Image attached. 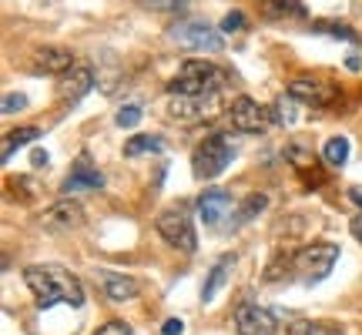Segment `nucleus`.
<instances>
[{"label": "nucleus", "mask_w": 362, "mask_h": 335, "mask_svg": "<svg viewBox=\"0 0 362 335\" xmlns=\"http://www.w3.org/2000/svg\"><path fill=\"white\" fill-rule=\"evenodd\" d=\"M30 165H34V168H47V165H51V155H47V151H40V148H34V151H30Z\"/></svg>", "instance_id": "nucleus-28"}, {"label": "nucleus", "mask_w": 362, "mask_h": 335, "mask_svg": "<svg viewBox=\"0 0 362 335\" xmlns=\"http://www.w3.org/2000/svg\"><path fill=\"white\" fill-rule=\"evenodd\" d=\"M98 188H104V175L90 165L88 155H81L78 165H74V171L67 175L61 192H64V198H71V194H78V192H98Z\"/></svg>", "instance_id": "nucleus-12"}, {"label": "nucleus", "mask_w": 362, "mask_h": 335, "mask_svg": "<svg viewBox=\"0 0 362 335\" xmlns=\"http://www.w3.org/2000/svg\"><path fill=\"white\" fill-rule=\"evenodd\" d=\"M329 27V34L332 37H342V40H359V34L352 30V27H346V24H325Z\"/></svg>", "instance_id": "nucleus-27"}, {"label": "nucleus", "mask_w": 362, "mask_h": 335, "mask_svg": "<svg viewBox=\"0 0 362 335\" xmlns=\"http://www.w3.org/2000/svg\"><path fill=\"white\" fill-rule=\"evenodd\" d=\"M349 198H352V201H356V205L362 208V192H359V188H352V192H349Z\"/></svg>", "instance_id": "nucleus-31"}, {"label": "nucleus", "mask_w": 362, "mask_h": 335, "mask_svg": "<svg viewBox=\"0 0 362 335\" xmlns=\"http://www.w3.org/2000/svg\"><path fill=\"white\" fill-rule=\"evenodd\" d=\"M98 282H101L104 295L111 298V302H131V298L138 295V282L124 275V271H115V269H101L98 271Z\"/></svg>", "instance_id": "nucleus-15"}, {"label": "nucleus", "mask_w": 362, "mask_h": 335, "mask_svg": "<svg viewBox=\"0 0 362 335\" xmlns=\"http://www.w3.org/2000/svg\"><path fill=\"white\" fill-rule=\"evenodd\" d=\"M235 211V201L228 192H218V188H211V192H205L202 198H198V215H202V221L205 225H221V221L228 218Z\"/></svg>", "instance_id": "nucleus-13"}, {"label": "nucleus", "mask_w": 362, "mask_h": 335, "mask_svg": "<svg viewBox=\"0 0 362 335\" xmlns=\"http://www.w3.org/2000/svg\"><path fill=\"white\" fill-rule=\"evenodd\" d=\"M339 261V245L332 242H315V245H305L302 252H296L292 265L302 275V282H322L325 275L332 271V265Z\"/></svg>", "instance_id": "nucleus-5"}, {"label": "nucleus", "mask_w": 362, "mask_h": 335, "mask_svg": "<svg viewBox=\"0 0 362 335\" xmlns=\"http://www.w3.org/2000/svg\"><path fill=\"white\" fill-rule=\"evenodd\" d=\"M24 282L37 295L40 309H51L57 302L74 305V309L84 305V288H81L78 275H71L61 265H30V269H24Z\"/></svg>", "instance_id": "nucleus-1"}, {"label": "nucleus", "mask_w": 362, "mask_h": 335, "mask_svg": "<svg viewBox=\"0 0 362 335\" xmlns=\"http://www.w3.org/2000/svg\"><path fill=\"white\" fill-rule=\"evenodd\" d=\"M115 121H117V128H134V124L141 121V107H138V104H124L115 114Z\"/></svg>", "instance_id": "nucleus-22"}, {"label": "nucleus", "mask_w": 362, "mask_h": 335, "mask_svg": "<svg viewBox=\"0 0 362 335\" xmlns=\"http://www.w3.org/2000/svg\"><path fill=\"white\" fill-rule=\"evenodd\" d=\"M40 225H44L47 232H71V228H81V225H84V208H81L78 201H71V198H61V201H54L51 208H44Z\"/></svg>", "instance_id": "nucleus-10"}, {"label": "nucleus", "mask_w": 362, "mask_h": 335, "mask_svg": "<svg viewBox=\"0 0 362 335\" xmlns=\"http://www.w3.org/2000/svg\"><path fill=\"white\" fill-rule=\"evenodd\" d=\"M165 144H161V138H155V134H134V138H128V144H124V155L128 158H138V155H148V151H161Z\"/></svg>", "instance_id": "nucleus-19"}, {"label": "nucleus", "mask_w": 362, "mask_h": 335, "mask_svg": "<svg viewBox=\"0 0 362 335\" xmlns=\"http://www.w3.org/2000/svg\"><path fill=\"white\" fill-rule=\"evenodd\" d=\"M262 208H265V194H252V198H248L245 205L238 208V221H248L252 215H259Z\"/></svg>", "instance_id": "nucleus-23"}, {"label": "nucleus", "mask_w": 362, "mask_h": 335, "mask_svg": "<svg viewBox=\"0 0 362 335\" xmlns=\"http://www.w3.org/2000/svg\"><path fill=\"white\" fill-rule=\"evenodd\" d=\"M232 158H235V148L228 141V134H211V138H205V141L194 148V155H192L194 178H202V181L218 178L221 171L232 165Z\"/></svg>", "instance_id": "nucleus-3"}, {"label": "nucleus", "mask_w": 362, "mask_h": 335, "mask_svg": "<svg viewBox=\"0 0 362 335\" xmlns=\"http://www.w3.org/2000/svg\"><path fill=\"white\" fill-rule=\"evenodd\" d=\"M225 88H228V74L221 67H215L211 61H185L168 84V94L202 98V94H225Z\"/></svg>", "instance_id": "nucleus-2"}, {"label": "nucleus", "mask_w": 362, "mask_h": 335, "mask_svg": "<svg viewBox=\"0 0 362 335\" xmlns=\"http://www.w3.org/2000/svg\"><path fill=\"white\" fill-rule=\"evenodd\" d=\"M288 335H342V329L329 322H305V319H298V322L288 325Z\"/></svg>", "instance_id": "nucleus-21"}, {"label": "nucleus", "mask_w": 362, "mask_h": 335, "mask_svg": "<svg viewBox=\"0 0 362 335\" xmlns=\"http://www.w3.org/2000/svg\"><path fill=\"white\" fill-rule=\"evenodd\" d=\"M34 67L37 71H44V74H61L64 78L67 71H74V54L67 51V47H40L37 54H34Z\"/></svg>", "instance_id": "nucleus-16"}, {"label": "nucleus", "mask_w": 362, "mask_h": 335, "mask_svg": "<svg viewBox=\"0 0 362 335\" xmlns=\"http://www.w3.org/2000/svg\"><path fill=\"white\" fill-rule=\"evenodd\" d=\"M235 329H238V335H275L279 322L269 309H262L255 302H242L235 309Z\"/></svg>", "instance_id": "nucleus-9"}, {"label": "nucleus", "mask_w": 362, "mask_h": 335, "mask_svg": "<svg viewBox=\"0 0 362 335\" xmlns=\"http://www.w3.org/2000/svg\"><path fill=\"white\" fill-rule=\"evenodd\" d=\"M155 225H158V235H161V238H165L171 248H181V252H188V255H192L194 248H198V238H194L192 218H188L181 208H168V211H161Z\"/></svg>", "instance_id": "nucleus-7"}, {"label": "nucleus", "mask_w": 362, "mask_h": 335, "mask_svg": "<svg viewBox=\"0 0 362 335\" xmlns=\"http://www.w3.org/2000/svg\"><path fill=\"white\" fill-rule=\"evenodd\" d=\"M322 158L329 168H342L346 161H349V138H342V134H336V138H329L322 148Z\"/></svg>", "instance_id": "nucleus-18"}, {"label": "nucleus", "mask_w": 362, "mask_h": 335, "mask_svg": "<svg viewBox=\"0 0 362 335\" xmlns=\"http://www.w3.org/2000/svg\"><path fill=\"white\" fill-rule=\"evenodd\" d=\"M27 107V98L24 94H4V114H17Z\"/></svg>", "instance_id": "nucleus-25"}, {"label": "nucleus", "mask_w": 362, "mask_h": 335, "mask_svg": "<svg viewBox=\"0 0 362 335\" xmlns=\"http://www.w3.org/2000/svg\"><path fill=\"white\" fill-rule=\"evenodd\" d=\"M242 27H245V13L242 11L225 13V20H221V30H225V34H235V30H242Z\"/></svg>", "instance_id": "nucleus-24"}, {"label": "nucleus", "mask_w": 362, "mask_h": 335, "mask_svg": "<svg viewBox=\"0 0 362 335\" xmlns=\"http://www.w3.org/2000/svg\"><path fill=\"white\" fill-rule=\"evenodd\" d=\"M288 94L296 98V101H305L312 107H325V104L336 101L339 90L332 84H325V81H315V78H296L288 84Z\"/></svg>", "instance_id": "nucleus-11"}, {"label": "nucleus", "mask_w": 362, "mask_h": 335, "mask_svg": "<svg viewBox=\"0 0 362 335\" xmlns=\"http://www.w3.org/2000/svg\"><path fill=\"white\" fill-rule=\"evenodd\" d=\"M171 40H178L181 47H188V51H205V54H218L225 47V40H221L218 30H211L205 20H198V17H188V20H178V24L171 27Z\"/></svg>", "instance_id": "nucleus-6"}, {"label": "nucleus", "mask_w": 362, "mask_h": 335, "mask_svg": "<svg viewBox=\"0 0 362 335\" xmlns=\"http://www.w3.org/2000/svg\"><path fill=\"white\" fill-rule=\"evenodd\" d=\"M98 335H131V325L128 322H107V325H101V329H98Z\"/></svg>", "instance_id": "nucleus-26"}, {"label": "nucleus", "mask_w": 362, "mask_h": 335, "mask_svg": "<svg viewBox=\"0 0 362 335\" xmlns=\"http://www.w3.org/2000/svg\"><path fill=\"white\" fill-rule=\"evenodd\" d=\"M181 332H185V322H181V319H168L165 329H161V335H181Z\"/></svg>", "instance_id": "nucleus-29"}, {"label": "nucleus", "mask_w": 362, "mask_h": 335, "mask_svg": "<svg viewBox=\"0 0 362 335\" xmlns=\"http://www.w3.org/2000/svg\"><path fill=\"white\" fill-rule=\"evenodd\" d=\"M228 117H232V128L242 131V134H262V131H269V124H272L269 111H265L255 98H245V94L232 101Z\"/></svg>", "instance_id": "nucleus-8"}, {"label": "nucleus", "mask_w": 362, "mask_h": 335, "mask_svg": "<svg viewBox=\"0 0 362 335\" xmlns=\"http://www.w3.org/2000/svg\"><path fill=\"white\" fill-rule=\"evenodd\" d=\"M228 269H232V255H221L218 261L211 265V271H208V282H205V288H202V302H215L218 288L228 282Z\"/></svg>", "instance_id": "nucleus-17"}, {"label": "nucleus", "mask_w": 362, "mask_h": 335, "mask_svg": "<svg viewBox=\"0 0 362 335\" xmlns=\"http://www.w3.org/2000/svg\"><path fill=\"white\" fill-rule=\"evenodd\" d=\"M346 64H349V71H359V57H356V54H349V61H346Z\"/></svg>", "instance_id": "nucleus-32"}, {"label": "nucleus", "mask_w": 362, "mask_h": 335, "mask_svg": "<svg viewBox=\"0 0 362 335\" xmlns=\"http://www.w3.org/2000/svg\"><path fill=\"white\" fill-rule=\"evenodd\" d=\"M34 138H40L37 128H17V131H11V134L4 138V161H11L13 151H17V148H24V144H30Z\"/></svg>", "instance_id": "nucleus-20"}, {"label": "nucleus", "mask_w": 362, "mask_h": 335, "mask_svg": "<svg viewBox=\"0 0 362 335\" xmlns=\"http://www.w3.org/2000/svg\"><path fill=\"white\" fill-rule=\"evenodd\" d=\"M349 232H352V235H356V238H359V242H362V215H356V218H352Z\"/></svg>", "instance_id": "nucleus-30"}, {"label": "nucleus", "mask_w": 362, "mask_h": 335, "mask_svg": "<svg viewBox=\"0 0 362 335\" xmlns=\"http://www.w3.org/2000/svg\"><path fill=\"white\" fill-rule=\"evenodd\" d=\"M90 88H94V71H90L88 64H78L74 71H67L64 78H61V84H57V94H61V101L78 104Z\"/></svg>", "instance_id": "nucleus-14"}, {"label": "nucleus", "mask_w": 362, "mask_h": 335, "mask_svg": "<svg viewBox=\"0 0 362 335\" xmlns=\"http://www.w3.org/2000/svg\"><path fill=\"white\" fill-rule=\"evenodd\" d=\"M221 107H225V94H202V98H181V94H171L168 114H171V121H181V124H198V121L218 117Z\"/></svg>", "instance_id": "nucleus-4"}]
</instances>
